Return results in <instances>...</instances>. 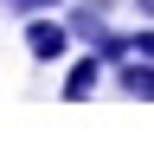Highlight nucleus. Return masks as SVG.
<instances>
[{"label": "nucleus", "mask_w": 154, "mask_h": 148, "mask_svg": "<svg viewBox=\"0 0 154 148\" xmlns=\"http://www.w3.org/2000/svg\"><path fill=\"white\" fill-rule=\"evenodd\" d=\"M103 71H109V58L84 45V58H71V71H64V90H58V97H64V103H84V97H96Z\"/></svg>", "instance_id": "f03ea898"}, {"label": "nucleus", "mask_w": 154, "mask_h": 148, "mask_svg": "<svg viewBox=\"0 0 154 148\" xmlns=\"http://www.w3.org/2000/svg\"><path fill=\"white\" fill-rule=\"evenodd\" d=\"M128 45L141 52V58H154V20H141V32H128Z\"/></svg>", "instance_id": "423d86ee"}, {"label": "nucleus", "mask_w": 154, "mask_h": 148, "mask_svg": "<svg viewBox=\"0 0 154 148\" xmlns=\"http://www.w3.org/2000/svg\"><path fill=\"white\" fill-rule=\"evenodd\" d=\"M135 7H141V20H154V0H135Z\"/></svg>", "instance_id": "1a4fd4ad"}, {"label": "nucleus", "mask_w": 154, "mask_h": 148, "mask_svg": "<svg viewBox=\"0 0 154 148\" xmlns=\"http://www.w3.org/2000/svg\"><path fill=\"white\" fill-rule=\"evenodd\" d=\"M71 26L64 20H51V13H26V52H32V65H58V58H71Z\"/></svg>", "instance_id": "f257e3e1"}, {"label": "nucleus", "mask_w": 154, "mask_h": 148, "mask_svg": "<svg viewBox=\"0 0 154 148\" xmlns=\"http://www.w3.org/2000/svg\"><path fill=\"white\" fill-rule=\"evenodd\" d=\"M64 26H71V39H77V45H90V52H96V45L109 39V13H96V7H84V0H77V7L64 13Z\"/></svg>", "instance_id": "7ed1b4c3"}, {"label": "nucleus", "mask_w": 154, "mask_h": 148, "mask_svg": "<svg viewBox=\"0 0 154 148\" xmlns=\"http://www.w3.org/2000/svg\"><path fill=\"white\" fill-rule=\"evenodd\" d=\"M96 52H103V58H109V65H122V58H128V52H135V45H128V32H109V39H103V45H96Z\"/></svg>", "instance_id": "39448f33"}, {"label": "nucleus", "mask_w": 154, "mask_h": 148, "mask_svg": "<svg viewBox=\"0 0 154 148\" xmlns=\"http://www.w3.org/2000/svg\"><path fill=\"white\" fill-rule=\"evenodd\" d=\"M13 13H51V7H64V0H7Z\"/></svg>", "instance_id": "0eeeda50"}, {"label": "nucleus", "mask_w": 154, "mask_h": 148, "mask_svg": "<svg viewBox=\"0 0 154 148\" xmlns=\"http://www.w3.org/2000/svg\"><path fill=\"white\" fill-rule=\"evenodd\" d=\"M84 7H96V13H116V0H84Z\"/></svg>", "instance_id": "6e6552de"}, {"label": "nucleus", "mask_w": 154, "mask_h": 148, "mask_svg": "<svg viewBox=\"0 0 154 148\" xmlns=\"http://www.w3.org/2000/svg\"><path fill=\"white\" fill-rule=\"evenodd\" d=\"M116 84H122L128 97H154V58H141V52H128V58L116 65Z\"/></svg>", "instance_id": "20e7f679"}]
</instances>
